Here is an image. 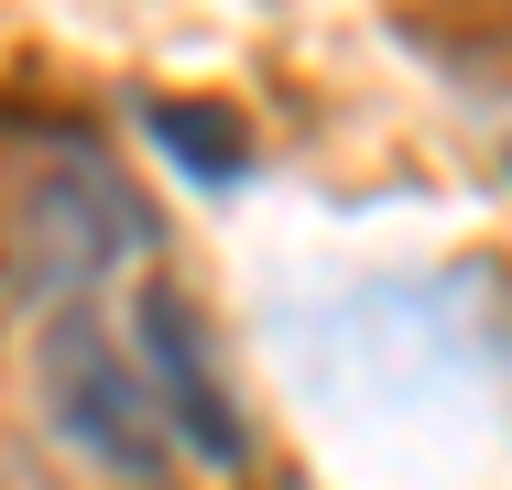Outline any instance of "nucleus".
<instances>
[{
  "mask_svg": "<svg viewBox=\"0 0 512 490\" xmlns=\"http://www.w3.org/2000/svg\"><path fill=\"white\" fill-rule=\"evenodd\" d=\"M33 382H44V425H55L77 458H99V469H120V480H142V469L175 458V436H164V414H153V382H142V349H131V316H120V305H66V316H44Z\"/></svg>",
  "mask_w": 512,
  "mask_h": 490,
  "instance_id": "obj_2",
  "label": "nucleus"
},
{
  "mask_svg": "<svg viewBox=\"0 0 512 490\" xmlns=\"http://www.w3.org/2000/svg\"><path fill=\"white\" fill-rule=\"evenodd\" d=\"M153 262V218L120 186L99 142L77 131H11L0 142V294L33 316L109 305Z\"/></svg>",
  "mask_w": 512,
  "mask_h": 490,
  "instance_id": "obj_1",
  "label": "nucleus"
}]
</instances>
